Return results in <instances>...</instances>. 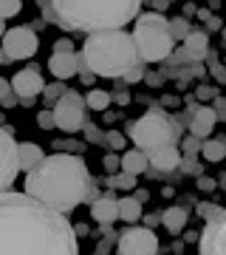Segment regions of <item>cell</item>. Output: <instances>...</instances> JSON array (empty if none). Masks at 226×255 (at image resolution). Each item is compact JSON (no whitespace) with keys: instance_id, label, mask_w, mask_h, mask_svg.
I'll return each instance as SVG.
<instances>
[{"instance_id":"obj_34","label":"cell","mask_w":226,"mask_h":255,"mask_svg":"<svg viewBox=\"0 0 226 255\" xmlns=\"http://www.w3.org/2000/svg\"><path fill=\"white\" fill-rule=\"evenodd\" d=\"M119 167H122V159H119V156H113V153L105 156V170H108V173H116Z\"/></svg>"},{"instance_id":"obj_32","label":"cell","mask_w":226,"mask_h":255,"mask_svg":"<svg viewBox=\"0 0 226 255\" xmlns=\"http://www.w3.org/2000/svg\"><path fill=\"white\" fill-rule=\"evenodd\" d=\"M170 63H181V65H195L198 60L187 51V48H178V51H172V57H170Z\"/></svg>"},{"instance_id":"obj_24","label":"cell","mask_w":226,"mask_h":255,"mask_svg":"<svg viewBox=\"0 0 226 255\" xmlns=\"http://www.w3.org/2000/svg\"><path fill=\"white\" fill-rule=\"evenodd\" d=\"M105 182H108V187H113V190H130V187L136 184V176L122 170V173H108Z\"/></svg>"},{"instance_id":"obj_19","label":"cell","mask_w":226,"mask_h":255,"mask_svg":"<svg viewBox=\"0 0 226 255\" xmlns=\"http://www.w3.org/2000/svg\"><path fill=\"white\" fill-rule=\"evenodd\" d=\"M184 48H187L195 60H204V54L209 51V34L204 28H192V34L184 40Z\"/></svg>"},{"instance_id":"obj_29","label":"cell","mask_w":226,"mask_h":255,"mask_svg":"<svg viewBox=\"0 0 226 255\" xmlns=\"http://www.w3.org/2000/svg\"><path fill=\"white\" fill-rule=\"evenodd\" d=\"M181 147H184V153L187 156H198L201 150H204V139H198V136H192L190 133V139H184V145Z\"/></svg>"},{"instance_id":"obj_28","label":"cell","mask_w":226,"mask_h":255,"mask_svg":"<svg viewBox=\"0 0 226 255\" xmlns=\"http://www.w3.org/2000/svg\"><path fill=\"white\" fill-rule=\"evenodd\" d=\"M43 94H45V102H48V105H57L60 97L65 94V88H63V82H54V85H45Z\"/></svg>"},{"instance_id":"obj_5","label":"cell","mask_w":226,"mask_h":255,"mask_svg":"<svg viewBox=\"0 0 226 255\" xmlns=\"http://www.w3.org/2000/svg\"><path fill=\"white\" fill-rule=\"evenodd\" d=\"M181 128L178 119H172L170 114L153 108L145 117H139L136 122L127 125V139L133 142L139 150H158V147H172L178 145Z\"/></svg>"},{"instance_id":"obj_7","label":"cell","mask_w":226,"mask_h":255,"mask_svg":"<svg viewBox=\"0 0 226 255\" xmlns=\"http://www.w3.org/2000/svg\"><path fill=\"white\" fill-rule=\"evenodd\" d=\"M85 108H88V102L85 97H79L76 91H65L60 97L54 108V117H57V128L65 130V133H76L85 128Z\"/></svg>"},{"instance_id":"obj_30","label":"cell","mask_w":226,"mask_h":255,"mask_svg":"<svg viewBox=\"0 0 226 255\" xmlns=\"http://www.w3.org/2000/svg\"><path fill=\"white\" fill-rule=\"evenodd\" d=\"M85 139L93 145H108V133H99L96 125H85Z\"/></svg>"},{"instance_id":"obj_40","label":"cell","mask_w":226,"mask_h":255,"mask_svg":"<svg viewBox=\"0 0 226 255\" xmlns=\"http://www.w3.org/2000/svg\"><path fill=\"white\" fill-rule=\"evenodd\" d=\"M99 196H102V193L96 190V182H93V179H90V187H88V199H85V201H88V204H93V201L99 199Z\"/></svg>"},{"instance_id":"obj_31","label":"cell","mask_w":226,"mask_h":255,"mask_svg":"<svg viewBox=\"0 0 226 255\" xmlns=\"http://www.w3.org/2000/svg\"><path fill=\"white\" fill-rule=\"evenodd\" d=\"M37 125L43 128V130H54V128H57L54 111H40V114H37Z\"/></svg>"},{"instance_id":"obj_38","label":"cell","mask_w":226,"mask_h":255,"mask_svg":"<svg viewBox=\"0 0 226 255\" xmlns=\"http://www.w3.org/2000/svg\"><path fill=\"white\" fill-rule=\"evenodd\" d=\"M136 80H145V68H142V63L136 65L133 71H127V77H125V82H136Z\"/></svg>"},{"instance_id":"obj_22","label":"cell","mask_w":226,"mask_h":255,"mask_svg":"<svg viewBox=\"0 0 226 255\" xmlns=\"http://www.w3.org/2000/svg\"><path fill=\"white\" fill-rule=\"evenodd\" d=\"M201 156L207 159V162H224L226 159V139H204V150Z\"/></svg>"},{"instance_id":"obj_25","label":"cell","mask_w":226,"mask_h":255,"mask_svg":"<svg viewBox=\"0 0 226 255\" xmlns=\"http://www.w3.org/2000/svg\"><path fill=\"white\" fill-rule=\"evenodd\" d=\"M226 210L221 207V204H212V201H201L198 204V216L201 219H207V221H212V219H221Z\"/></svg>"},{"instance_id":"obj_20","label":"cell","mask_w":226,"mask_h":255,"mask_svg":"<svg viewBox=\"0 0 226 255\" xmlns=\"http://www.w3.org/2000/svg\"><path fill=\"white\" fill-rule=\"evenodd\" d=\"M119 213H122V221H127V224H139V221L145 219L142 216V201L133 199V196L119 199Z\"/></svg>"},{"instance_id":"obj_3","label":"cell","mask_w":226,"mask_h":255,"mask_svg":"<svg viewBox=\"0 0 226 255\" xmlns=\"http://www.w3.org/2000/svg\"><path fill=\"white\" fill-rule=\"evenodd\" d=\"M145 0H51L60 28L68 31H116L139 20Z\"/></svg>"},{"instance_id":"obj_10","label":"cell","mask_w":226,"mask_h":255,"mask_svg":"<svg viewBox=\"0 0 226 255\" xmlns=\"http://www.w3.org/2000/svg\"><path fill=\"white\" fill-rule=\"evenodd\" d=\"M0 156H3L0 187H3V193H9L11 184H14V179H17V173L23 170V167H20V145L14 142L9 125H3V136H0Z\"/></svg>"},{"instance_id":"obj_36","label":"cell","mask_w":226,"mask_h":255,"mask_svg":"<svg viewBox=\"0 0 226 255\" xmlns=\"http://www.w3.org/2000/svg\"><path fill=\"white\" fill-rule=\"evenodd\" d=\"M54 51H60V54H65V51H74L71 37H60V40H57V46H54Z\"/></svg>"},{"instance_id":"obj_4","label":"cell","mask_w":226,"mask_h":255,"mask_svg":"<svg viewBox=\"0 0 226 255\" xmlns=\"http://www.w3.org/2000/svg\"><path fill=\"white\" fill-rule=\"evenodd\" d=\"M82 57L96 77H108V80H116V77L125 80L127 71L145 63L139 54V46H136V37L127 34L125 28L88 34L85 46H82Z\"/></svg>"},{"instance_id":"obj_44","label":"cell","mask_w":226,"mask_h":255,"mask_svg":"<svg viewBox=\"0 0 226 255\" xmlns=\"http://www.w3.org/2000/svg\"><path fill=\"white\" fill-rule=\"evenodd\" d=\"M150 3H153V6H155L158 11H164V9H167V3H170V0H150Z\"/></svg>"},{"instance_id":"obj_6","label":"cell","mask_w":226,"mask_h":255,"mask_svg":"<svg viewBox=\"0 0 226 255\" xmlns=\"http://www.w3.org/2000/svg\"><path fill=\"white\" fill-rule=\"evenodd\" d=\"M136 46L145 63H158V60H170L175 51V37L170 34V20L161 11H147L139 14L133 28Z\"/></svg>"},{"instance_id":"obj_16","label":"cell","mask_w":226,"mask_h":255,"mask_svg":"<svg viewBox=\"0 0 226 255\" xmlns=\"http://www.w3.org/2000/svg\"><path fill=\"white\" fill-rule=\"evenodd\" d=\"M147 159H150V167H153V170H164V173L181 167V150H178V145L158 147V150H147Z\"/></svg>"},{"instance_id":"obj_18","label":"cell","mask_w":226,"mask_h":255,"mask_svg":"<svg viewBox=\"0 0 226 255\" xmlns=\"http://www.w3.org/2000/svg\"><path fill=\"white\" fill-rule=\"evenodd\" d=\"M122 170L133 176H142L150 170V159H147V150H127L122 156Z\"/></svg>"},{"instance_id":"obj_42","label":"cell","mask_w":226,"mask_h":255,"mask_svg":"<svg viewBox=\"0 0 226 255\" xmlns=\"http://www.w3.org/2000/svg\"><path fill=\"white\" fill-rule=\"evenodd\" d=\"M215 111H218V117L226 119V100L224 97H215Z\"/></svg>"},{"instance_id":"obj_9","label":"cell","mask_w":226,"mask_h":255,"mask_svg":"<svg viewBox=\"0 0 226 255\" xmlns=\"http://www.w3.org/2000/svg\"><path fill=\"white\" fill-rule=\"evenodd\" d=\"M40 40L28 26H17V28H3V54H9V60H28L37 54Z\"/></svg>"},{"instance_id":"obj_8","label":"cell","mask_w":226,"mask_h":255,"mask_svg":"<svg viewBox=\"0 0 226 255\" xmlns=\"http://www.w3.org/2000/svg\"><path fill=\"white\" fill-rule=\"evenodd\" d=\"M119 255H155L158 253V238L150 227H139V224H130V227L119 236L116 244Z\"/></svg>"},{"instance_id":"obj_1","label":"cell","mask_w":226,"mask_h":255,"mask_svg":"<svg viewBox=\"0 0 226 255\" xmlns=\"http://www.w3.org/2000/svg\"><path fill=\"white\" fill-rule=\"evenodd\" d=\"M0 255H79L76 227L60 210L9 190L0 196Z\"/></svg>"},{"instance_id":"obj_37","label":"cell","mask_w":226,"mask_h":255,"mask_svg":"<svg viewBox=\"0 0 226 255\" xmlns=\"http://www.w3.org/2000/svg\"><path fill=\"white\" fill-rule=\"evenodd\" d=\"M181 170H187V173L198 176L201 170H198V164H195V156H187V162H181Z\"/></svg>"},{"instance_id":"obj_35","label":"cell","mask_w":226,"mask_h":255,"mask_svg":"<svg viewBox=\"0 0 226 255\" xmlns=\"http://www.w3.org/2000/svg\"><path fill=\"white\" fill-rule=\"evenodd\" d=\"M108 145L116 147V150H122V147H125V136H122V133H116V130H110V133H108Z\"/></svg>"},{"instance_id":"obj_21","label":"cell","mask_w":226,"mask_h":255,"mask_svg":"<svg viewBox=\"0 0 226 255\" xmlns=\"http://www.w3.org/2000/svg\"><path fill=\"white\" fill-rule=\"evenodd\" d=\"M164 227H167V233H172V236H178L181 230L187 227V210L184 207H170L164 210Z\"/></svg>"},{"instance_id":"obj_26","label":"cell","mask_w":226,"mask_h":255,"mask_svg":"<svg viewBox=\"0 0 226 255\" xmlns=\"http://www.w3.org/2000/svg\"><path fill=\"white\" fill-rule=\"evenodd\" d=\"M170 34L175 37V40H187V37L192 34V28L184 17H175V20H170Z\"/></svg>"},{"instance_id":"obj_12","label":"cell","mask_w":226,"mask_h":255,"mask_svg":"<svg viewBox=\"0 0 226 255\" xmlns=\"http://www.w3.org/2000/svg\"><path fill=\"white\" fill-rule=\"evenodd\" d=\"M11 85H14V91H17V97L23 102H31L37 94L45 91V82L37 74V68H23V71H17L11 77Z\"/></svg>"},{"instance_id":"obj_47","label":"cell","mask_w":226,"mask_h":255,"mask_svg":"<svg viewBox=\"0 0 226 255\" xmlns=\"http://www.w3.org/2000/svg\"><path fill=\"white\" fill-rule=\"evenodd\" d=\"M224 37H226V31H224Z\"/></svg>"},{"instance_id":"obj_27","label":"cell","mask_w":226,"mask_h":255,"mask_svg":"<svg viewBox=\"0 0 226 255\" xmlns=\"http://www.w3.org/2000/svg\"><path fill=\"white\" fill-rule=\"evenodd\" d=\"M0 94H3V105L6 108H14V102L20 100L17 91H14V85H11V80H0Z\"/></svg>"},{"instance_id":"obj_23","label":"cell","mask_w":226,"mask_h":255,"mask_svg":"<svg viewBox=\"0 0 226 255\" xmlns=\"http://www.w3.org/2000/svg\"><path fill=\"white\" fill-rule=\"evenodd\" d=\"M85 102H88L90 111H105L110 105V94L102 91V88H90L88 97H85Z\"/></svg>"},{"instance_id":"obj_11","label":"cell","mask_w":226,"mask_h":255,"mask_svg":"<svg viewBox=\"0 0 226 255\" xmlns=\"http://www.w3.org/2000/svg\"><path fill=\"white\" fill-rule=\"evenodd\" d=\"M198 255H226V213L221 219L207 221L198 236Z\"/></svg>"},{"instance_id":"obj_14","label":"cell","mask_w":226,"mask_h":255,"mask_svg":"<svg viewBox=\"0 0 226 255\" xmlns=\"http://www.w3.org/2000/svg\"><path fill=\"white\" fill-rule=\"evenodd\" d=\"M218 111L209 108V105H201L198 111H192V119H190V133L198 139H209L212 130H215V122H218Z\"/></svg>"},{"instance_id":"obj_46","label":"cell","mask_w":226,"mask_h":255,"mask_svg":"<svg viewBox=\"0 0 226 255\" xmlns=\"http://www.w3.org/2000/svg\"><path fill=\"white\" fill-rule=\"evenodd\" d=\"M221 187H224V190H226V173L221 176Z\"/></svg>"},{"instance_id":"obj_33","label":"cell","mask_w":226,"mask_h":255,"mask_svg":"<svg viewBox=\"0 0 226 255\" xmlns=\"http://www.w3.org/2000/svg\"><path fill=\"white\" fill-rule=\"evenodd\" d=\"M20 6H23V0H3V14H0V17H3V20H11V17L20 11Z\"/></svg>"},{"instance_id":"obj_17","label":"cell","mask_w":226,"mask_h":255,"mask_svg":"<svg viewBox=\"0 0 226 255\" xmlns=\"http://www.w3.org/2000/svg\"><path fill=\"white\" fill-rule=\"evenodd\" d=\"M43 162H45V153H43L40 145H34V142H23V145H20V167H23L26 173L37 170Z\"/></svg>"},{"instance_id":"obj_15","label":"cell","mask_w":226,"mask_h":255,"mask_svg":"<svg viewBox=\"0 0 226 255\" xmlns=\"http://www.w3.org/2000/svg\"><path fill=\"white\" fill-rule=\"evenodd\" d=\"M48 71L54 74L57 80H68L74 74H79V54H74V51L60 54V51H54L51 60H48Z\"/></svg>"},{"instance_id":"obj_43","label":"cell","mask_w":226,"mask_h":255,"mask_svg":"<svg viewBox=\"0 0 226 255\" xmlns=\"http://www.w3.org/2000/svg\"><path fill=\"white\" fill-rule=\"evenodd\" d=\"M198 187H201V190H215V182L207 179V176H198Z\"/></svg>"},{"instance_id":"obj_45","label":"cell","mask_w":226,"mask_h":255,"mask_svg":"<svg viewBox=\"0 0 226 255\" xmlns=\"http://www.w3.org/2000/svg\"><path fill=\"white\" fill-rule=\"evenodd\" d=\"M209 28H221V20H218V17H209Z\"/></svg>"},{"instance_id":"obj_2","label":"cell","mask_w":226,"mask_h":255,"mask_svg":"<svg viewBox=\"0 0 226 255\" xmlns=\"http://www.w3.org/2000/svg\"><path fill=\"white\" fill-rule=\"evenodd\" d=\"M90 173L82 156L54 153L45 156V162L26 173V193L31 199L43 201L45 207L71 213L88 199Z\"/></svg>"},{"instance_id":"obj_13","label":"cell","mask_w":226,"mask_h":255,"mask_svg":"<svg viewBox=\"0 0 226 255\" xmlns=\"http://www.w3.org/2000/svg\"><path fill=\"white\" fill-rule=\"evenodd\" d=\"M90 216L99 221L102 227H110L113 221H122V213H119V199H113V193H102L99 199L90 204Z\"/></svg>"},{"instance_id":"obj_41","label":"cell","mask_w":226,"mask_h":255,"mask_svg":"<svg viewBox=\"0 0 226 255\" xmlns=\"http://www.w3.org/2000/svg\"><path fill=\"white\" fill-rule=\"evenodd\" d=\"M158 221H164V213H161V216H158V213H153V216H145V227L153 230L155 224H158Z\"/></svg>"},{"instance_id":"obj_39","label":"cell","mask_w":226,"mask_h":255,"mask_svg":"<svg viewBox=\"0 0 226 255\" xmlns=\"http://www.w3.org/2000/svg\"><path fill=\"white\" fill-rule=\"evenodd\" d=\"M198 100H215V91H212V88H209V85H198Z\"/></svg>"}]
</instances>
